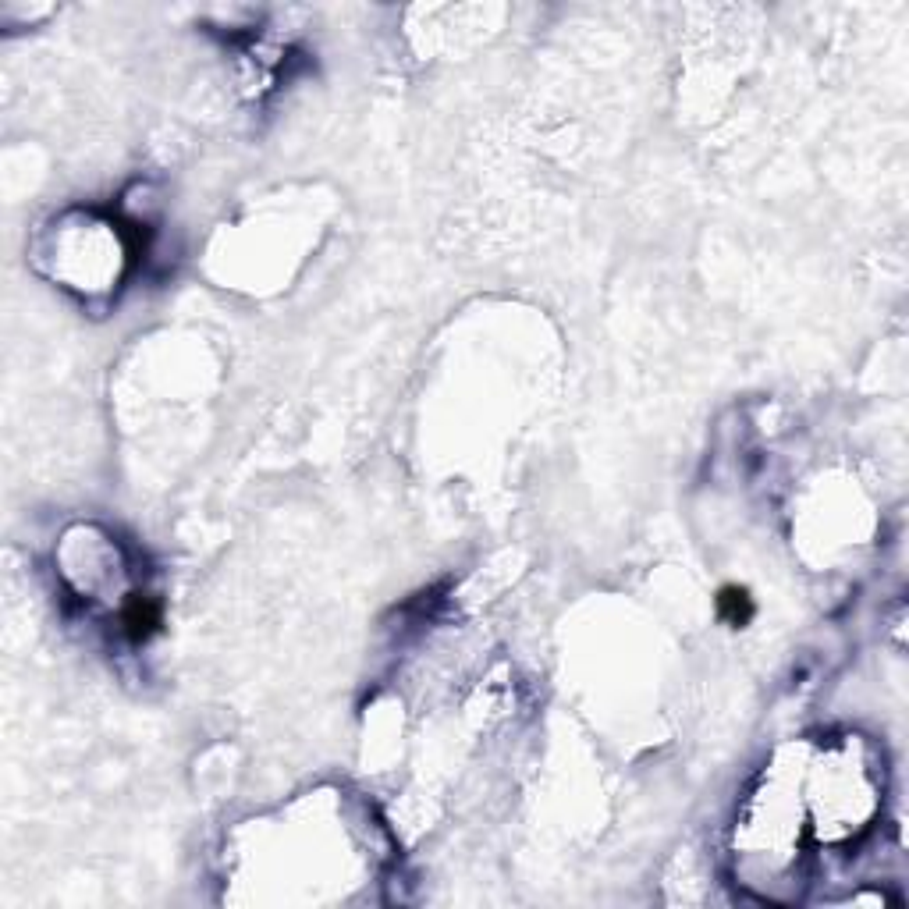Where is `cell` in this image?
I'll return each mask as SVG.
<instances>
[{
    "label": "cell",
    "mask_w": 909,
    "mask_h": 909,
    "mask_svg": "<svg viewBox=\"0 0 909 909\" xmlns=\"http://www.w3.org/2000/svg\"><path fill=\"white\" fill-rule=\"evenodd\" d=\"M121 622H125V633L132 636L135 643L150 640V636L160 629V604L153 601L150 593H135L132 601H128Z\"/></svg>",
    "instance_id": "6da1fadb"
},
{
    "label": "cell",
    "mask_w": 909,
    "mask_h": 909,
    "mask_svg": "<svg viewBox=\"0 0 909 909\" xmlns=\"http://www.w3.org/2000/svg\"><path fill=\"white\" fill-rule=\"evenodd\" d=\"M718 611H721V618H725L728 625L743 629V625L750 622V615H753L750 593L739 590V586H725V590H721V597H718Z\"/></svg>",
    "instance_id": "7a4b0ae2"
}]
</instances>
